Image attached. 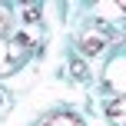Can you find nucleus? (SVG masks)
I'll use <instances>...</instances> for the list:
<instances>
[{
	"label": "nucleus",
	"instance_id": "5",
	"mask_svg": "<svg viewBox=\"0 0 126 126\" xmlns=\"http://www.w3.org/2000/svg\"><path fill=\"white\" fill-rule=\"evenodd\" d=\"M27 17H30V20H37V17H40V7H30V10H23V20H27Z\"/></svg>",
	"mask_w": 126,
	"mask_h": 126
},
{
	"label": "nucleus",
	"instance_id": "3",
	"mask_svg": "<svg viewBox=\"0 0 126 126\" xmlns=\"http://www.w3.org/2000/svg\"><path fill=\"white\" fill-rule=\"evenodd\" d=\"M40 126H86L80 120V116H73V113H53V116H47Z\"/></svg>",
	"mask_w": 126,
	"mask_h": 126
},
{
	"label": "nucleus",
	"instance_id": "1",
	"mask_svg": "<svg viewBox=\"0 0 126 126\" xmlns=\"http://www.w3.org/2000/svg\"><path fill=\"white\" fill-rule=\"evenodd\" d=\"M110 43V30L103 23H93L90 30H83L80 33V50L86 53V57H93V53H100L103 47Z\"/></svg>",
	"mask_w": 126,
	"mask_h": 126
},
{
	"label": "nucleus",
	"instance_id": "6",
	"mask_svg": "<svg viewBox=\"0 0 126 126\" xmlns=\"http://www.w3.org/2000/svg\"><path fill=\"white\" fill-rule=\"evenodd\" d=\"M3 27H7V10L0 7V30H3Z\"/></svg>",
	"mask_w": 126,
	"mask_h": 126
},
{
	"label": "nucleus",
	"instance_id": "4",
	"mask_svg": "<svg viewBox=\"0 0 126 126\" xmlns=\"http://www.w3.org/2000/svg\"><path fill=\"white\" fill-rule=\"evenodd\" d=\"M73 76H76V80H83V76H86V66H83V63H73Z\"/></svg>",
	"mask_w": 126,
	"mask_h": 126
},
{
	"label": "nucleus",
	"instance_id": "2",
	"mask_svg": "<svg viewBox=\"0 0 126 126\" xmlns=\"http://www.w3.org/2000/svg\"><path fill=\"white\" fill-rule=\"evenodd\" d=\"M106 116L113 126H126V96H116L106 103Z\"/></svg>",
	"mask_w": 126,
	"mask_h": 126
}]
</instances>
